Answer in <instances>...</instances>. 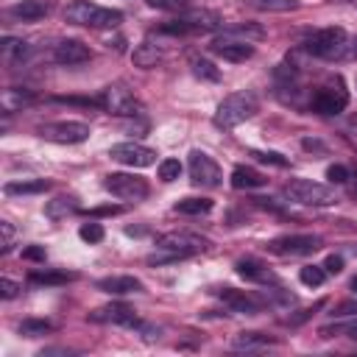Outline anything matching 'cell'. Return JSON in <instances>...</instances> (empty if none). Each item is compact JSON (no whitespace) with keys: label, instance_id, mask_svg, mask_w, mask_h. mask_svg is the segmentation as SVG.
Here are the masks:
<instances>
[{"label":"cell","instance_id":"cell-1","mask_svg":"<svg viewBox=\"0 0 357 357\" xmlns=\"http://www.w3.org/2000/svg\"><path fill=\"white\" fill-rule=\"evenodd\" d=\"M304 50L315 59H326V61H337V59H349L354 56V42L349 39V33L337 25L332 28H318V31H310L304 36Z\"/></svg>","mask_w":357,"mask_h":357},{"label":"cell","instance_id":"cell-2","mask_svg":"<svg viewBox=\"0 0 357 357\" xmlns=\"http://www.w3.org/2000/svg\"><path fill=\"white\" fill-rule=\"evenodd\" d=\"M257 112H259L257 95H251V92H231V95H226L218 103V109L212 114V123L226 131V128H237L240 123L251 120Z\"/></svg>","mask_w":357,"mask_h":357},{"label":"cell","instance_id":"cell-3","mask_svg":"<svg viewBox=\"0 0 357 357\" xmlns=\"http://www.w3.org/2000/svg\"><path fill=\"white\" fill-rule=\"evenodd\" d=\"M223 17L212 8H190L178 20L162 25V33H206V31H223Z\"/></svg>","mask_w":357,"mask_h":357},{"label":"cell","instance_id":"cell-4","mask_svg":"<svg viewBox=\"0 0 357 357\" xmlns=\"http://www.w3.org/2000/svg\"><path fill=\"white\" fill-rule=\"evenodd\" d=\"M284 195L293 204H301V206H332L337 201L332 187L318 184V181H310V178H293V181H287L284 184Z\"/></svg>","mask_w":357,"mask_h":357},{"label":"cell","instance_id":"cell-5","mask_svg":"<svg viewBox=\"0 0 357 357\" xmlns=\"http://www.w3.org/2000/svg\"><path fill=\"white\" fill-rule=\"evenodd\" d=\"M346 106H349V89H346L340 75H335L324 86H318L312 92V100H310V109L318 112V114H326V117L329 114H340Z\"/></svg>","mask_w":357,"mask_h":357},{"label":"cell","instance_id":"cell-6","mask_svg":"<svg viewBox=\"0 0 357 357\" xmlns=\"http://www.w3.org/2000/svg\"><path fill=\"white\" fill-rule=\"evenodd\" d=\"M206 248H209V240L201 237V234H195V231H165V234L156 237V251L173 254L176 259L201 254Z\"/></svg>","mask_w":357,"mask_h":357},{"label":"cell","instance_id":"cell-7","mask_svg":"<svg viewBox=\"0 0 357 357\" xmlns=\"http://www.w3.org/2000/svg\"><path fill=\"white\" fill-rule=\"evenodd\" d=\"M98 100H100L103 112L117 114V117H137V114H142V103L134 98V92L126 84H109L100 92Z\"/></svg>","mask_w":357,"mask_h":357},{"label":"cell","instance_id":"cell-8","mask_svg":"<svg viewBox=\"0 0 357 357\" xmlns=\"http://www.w3.org/2000/svg\"><path fill=\"white\" fill-rule=\"evenodd\" d=\"M103 190L120 201H142L151 192L148 181L142 176H134V173H109L103 178Z\"/></svg>","mask_w":357,"mask_h":357},{"label":"cell","instance_id":"cell-9","mask_svg":"<svg viewBox=\"0 0 357 357\" xmlns=\"http://www.w3.org/2000/svg\"><path fill=\"white\" fill-rule=\"evenodd\" d=\"M39 137L47 142H59V145H75V142L89 139V126L78 123V120L45 123V126H39Z\"/></svg>","mask_w":357,"mask_h":357},{"label":"cell","instance_id":"cell-10","mask_svg":"<svg viewBox=\"0 0 357 357\" xmlns=\"http://www.w3.org/2000/svg\"><path fill=\"white\" fill-rule=\"evenodd\" d=\"M318 248H321L318 234H284V237H273L268 243V251L279 254V257H307Z\"/></svg>","mask_w":357,"mask_h":357},{"label":"cell","instance_id":"cell-11","mask_svg":"<svg viewBox=\"0 0 357 357\" xmlns=\"http://www.w3.org/2000/svg\"><path fill=\"white\" fill-rule=\"evenodd\" d=\"M190 181L195 187H220V165L204 151H190Z\"/></svg>","mask_w":357,"mask_h":357},{"label":"cell","instance_id":"cell-12","mask_svg":"<svg viewBox=\"0 0 357 357\" xmlns=\"http://www.w3.org/2000/svg\"><path fill=\"white\" fill-rule=\"evenodd\" d=\"M109 156L126 167H151L156 165V151L139 142H117L109 148Z\"/></svg>","mask_w":357,"mask_h":357},{"label":"cell","instance_id":"cell-13","mask_svg":"<svg viewBox=\"0 0 357 357\" xmlns=\"http://www.w3.org/2000/svg\"><path fill=\"white\" fill-rule=\"evenodd\" d=\"M86 318H89L92 324H114V326H134V324H137L134 307H128V304H123V301L103 304V307L92 310Z\"/></svg>","mask_w":357,"mask_h":357},{"label":"cell","instance_id":"cell-14","mask_svg":"<svg viewBox=\"0 0 357 357\" xmlns=\"http://www.w3.org/2000/svg\"><path fill=\"white\" fill-rule=\"evenodd\" d=\"M209 50L215 56H220L223 61H245L254 56V45L251 42H240V39H231V36H218L212 39Z\"/></svg>","mask_w":357,"mask_h":357},{"label":"cell","instance_id":"cell-15","mask_svg":"<svg viewBox=\"0 0 357 357\" xmlns=\"http://www.w3.org/2000/svg\"><path fill=\"white\" fill-rule=\"evenodd\" d=\"M89 59H92V50H89V45H84L81 39H61V42L53 47V61L67 64V67L84 64V61H89Z\"/></svg>","mask_w":357,"mask_h":357},{"label":"cell","instance_id":"cell-16","mask_svg":"<svg viewBox=\"0 0 357 357\" xmlns=\"http://www.w3.org/2000/svg\"><path fill=\"white\" fill-rule=\"evenodd\" d=\"M237 276H243L245 282H251V284H279V276H276V271L273 268H268L265 262H259V259H240L237 265Z\"/></svg>","mask_w":357,"mask_h":357},{"label":"cell","instance_id":"cell-17","mask_svg":"<svg viewBox=\"0 0 357 357\" xmlns=\"http://www.w3.org/2000/svg\"><path fill=\"white\" fill-rule=\"evenodd\" d=\"M220 301L226 304V307H231L234 312H245V315H254V312H259L262 310V298H257L254 293H245V290H237V287H223L220 293Z\"/></svg>","mask_w":357,"mask_h":357},{"label":"cell","instance_id":"cell-18","mask_svg":"<svg viewBox=\"0 0 357 357\" xmlns=\"http://www.w3.org/2000/svg\"><path fill=\"white\" fill-rule=\"evenodd\" d=\"M8 14L14 20H22V22H36V20L50 14V0H17L8 8Z\"/></svg>","mask_w":357,"mask_h":357},{"label":"cell","instance_id":"cell-19","mask_svg":"<svg viewBox=\"0 0 357 357\" xmlns=\"http://www.w3.org/2000/svg\"><path fill=\"white\" fill-rule=\"evenodd\" d=\"M95 287L109 296H128V293H139L142 282L137 276H106V279H98Z\"/></svg>","mask_w":357,"mask_h":357},{"label":"cell","instance_id":"cell-20","mask_svg":"<svg viewBox=\"0 0 357 357\" xmlns=\"http://www.w3.org/2000/svg\"><path fill=\"white\" fill-rule=\"evenodd\" d=\"M265 176L254 167H245V165H237L231 170V187L234 190H254V187H265Z\"/></svg>","mask_w":357,"mask_h":357},{"label":"cell","instance_id":"cell-21","mask_svg":"<svg viewBox=\"0 0 357 357\" xmlns=\"http://www.w3.org/2000/svg\"><path fill=\"white\" fill-rule=\"evenodd\" d=\"M131 61L139 67V70H151L162 61V50L153 45V42H139L134 50H131Z\"/></svg>","mask_w":357,"mask_h":357},{"label":"cell","instance_id":"cell-22","mask_svg":"<svg viewBox=\"0 0 357 357\" xmlns=\"http://www.w3.org/2000/svg\"><path fill=\"white\" fill-rule=\"evenodd\" d=\"M73 212H78V201H75L73 195H56L53 201L45 204V215H47L50 220H61V218H67V215H73Z\"/></svg>","mask_w":357,"mask_h":357},{"label":"cell","instance_id":"cell-23","mask_svg":"<svg viewBox=\"0 0 357 357\" xmlns=\"http://www.w3.org/2000/svg\"><path fill=\"white\" fill-rule=\"evenodd\" d=\"M120 22H123V11L95 6V11H92V17H89V25H86V28H98V31H103V28H117Z\"/></svg>","mask_w":357,"mask_h":357},{"label":"cell","instance_id":"cell-24","mask_svg":"<svg viewBox=\"0 0 357 357\" xmlns=\"http://www.w3.org/2000/svg\"><path fill=\"white\" fill-rule=\"evenodd\" d=\"M271 343H276L271 335H265V332H240L234 340H231V346L237 349V351H251V349H265V346H271Z\"/></svg>","mask_w":357,"mask_h":357},{"label":"cell","instance_id":"cell-25","mask_svg":"<svg viewBox=\"0 0 357 357\" xmlns=\"http://www.w3.org/2000/svg\"><path fill=\"white\" fill-rule=\"evenodd\" d=\"M95 11V3L92 0H73L67 8H64V20L70 25H89V17Z\"/></svg>","mask_w":357,"mask_h":357},{"label":"cell","instance_id":"cell-26","mask_svg":"<svg viewBox=\"0 0 357 357\" xmlns=\"http://www.w3.org/2000/svg\"><path fill=\"white\" fill-rule=\"evenodd\" d=\"M223 36H231V39H240V42H257V39L265 36V31L254 22H237V25H226Z\"/></svg>","mask_w":357,"mask_h":357},{"label":"cell","instance_id":"cell-27","mask_svg":"<svg viewBox=\"0 0 357 357\" xmlns=\"http://www.w3.org/2000/svg\"><path fill=\"white\" fill-rule=\"evenodd\" d=\"M50 187V181L45 178H28V181H8L3 187L6 195H36V192H45Z\"/></svg>","mask_w":357,"mask_h":357},{"label":"cell","instance_id":"cell-28","mask_svg":"<svg viewBox=\"0 0 357 357\" xmlns=\"http://www.w3.org/2000/svg\"><path fill=\"white\" fill-rule=\"evenodd\" d=\"M0 53H3V61L6 64H17L28 56V42L17 39V36H6L3 45H0Z\"/></svg>","mask_w":357,"mask_h":357},{"label":"cell","instance_id":"cell-29","mask_svg":"<svg viewBox=\"0 0 357 357\" xmlns=\"http://www.w3.org/2000/svg\"><path fill=\"white\" fill-rule=\"evenodd\" d=\"M73 279H75V273H67V271H31L28 273L31 284H67Z\"/></svg>","mask_w":357,"mask_h":357},{"label":"cell","instance_id":"cell-30","mask_svg":"<svg viewBox=\"0 0 357 357\" xmlns=\"http://www.w3.org/2000/svg\"><path fill=\"white\" fill-rule=\"evenodd\" d=\"M173 212L178 215H206L212 212V201L209 198H181L173 204Z\"/></svg>","mask_w":357,"mask_h":357},{"label":"cell","instance_id":"cell-31","mask_svg":"<svg viewBox=\"0 0 357 357\" xmlns=\"http://www.w3.org/2000/svg\"><path fill=\"white\" fill-rule=\"evenodd\" d=\"M190 67H192V75H195V78H204V81H212V84L220 81V70H218L209 59H192Z\"/></svg>","mask_w":357,"mask_h":357},{"label":"cell","instance_id":"cell-32","mask_svg":"<svg viewBox=\"0 0 357 357\" xmlns=\"http://www.w3.org/2000/svg\"><path fill=\"white\" fill-rule=\"evenodd\" d=\"M28 103H33V92H28V89H6L3 92V106L8 112L11 109H22Z\"/></svg>","mask_w":357,"mask_h":357},{"label":"cell","instance_id":"cell-33","mask_svg":"<svg viewBox=\"0 0 357 357\" xmlns=\"http://www.w3.org/2000/svg\"><path fill=\"white\" fill-rule=\"evenodd\" d=\"M248 6L257 8V11H276V14H282V11L298 8V0H248Z\"/></svg>","mask_w":357,"mask_h":357},{"label":"cell","instance_id":"cell-34","mask_svg":"<svg viewBox=\"0 0 357 357\" xmlns=\"http://www.w3.org/2000/svg\"><path fill=\"white\" fill-rule=\"evenodd\" d=\"M17 332H20V335H25V337H42V335L53 332V324H50V321H36V318H28V321H22V324L17 326Z\"/></svg>","mask_w":357,"mask_h":357},{"label":"cell","instance_id":"cell-35","mask_svg":"<svg viewBox=\"0 0 357 357\" xmlns=\"http://www.w3.org/2000/svg\"><path fill=\"white\" fill-rule=\"evenodd\" d=\"M298 279H301V284H307V287H321L324 279H326V271H324V265H304V268L298 271Z\"/></svg>","mask_w":357,"mask_h":357},{"label":"cell","instance_id":"cell-36","mask_svg":"<svg viewBox=\"0 0 357 357\" xmlns=\"http://www.w3.org/2000/svg\"><path fill=\"white\" fill-rule=\"evenodd\" d=\"M181 176V162L178 159H162L159 162V178L162 181H176Z\"/></svg>","mask_w":357,"mask_h":357},{"label":"cell","instance_id":"cell-37","mask_svg":"<svg viewBox=\"0 0 357 357\" xmlns=\"http://www.w3.org/2000/svg\"><path fill=\"white\" fill-rule=\"evenodd\" d=\"M251 156L257 159V162H262V165H276V167H287L290 162L282 156V153H276V151H251Z\"/></svg>","mask_w":357,"mask_h":357},{"label":"cell","instance_id":"cell-38","mask_svg":"<svg viewBox=\"0 0 357 357\" xmlns=\"http://www.w3.org/2000/svg\"><path fill=\"white\" fill-rule=\"evenodd\" d=\"M78 237H81L84 243H100V240H103V226H100V223H84V226L78 229Z\"/></svg>","mask_w":357,"mask_h":357},{"label":"cell","instance_id":"cell-39","mask_svg":"<svg viewBox=\"0 0 357 357\" xmlns=\"http://www.w3.org/2000/svg\"><path fill=\"white\" fill-rule=\"evenodd\" d=\"M326 178H329L332 184H346L349 167H346V165H329V167H326Z\"/></svg>","mask_w":357,"mask_h":357},{"label":"cell","instance_id":"cell-40","mask_svg":"<svg viewBox=\"0 0 357 357\" xmlns=\"http://www.w3.org/2000/svg\"><path fill=\"white\" fill-rule=\"evenodd\" d=\"M0 231H3V243H0V251L8 254L11 245H14V226L8 220H0Z\"/></svg>","mask_w":357,"mask_h":357},{"label":"cell","instance_id":"cell-41","mask_svg":"<svg viewBox=\"0 0 357 357\" xmlns=\"http://www.w3.org/2000/svg\"><path fill=\"white\" fill-rule=\"evenodd\" d=\"M332 315H335V318H349V315H357V301H343V304H337V307L332 310Z\"/></svg>","mask_w":357,"mask_h":357},{"label":"cell","instance_id":"cell-42","mask_svg":"<svg viewBox=\"0 0 357 357\" xmlns=\"http://www.w3.org/2000/svg\"><path fill=\"white\" fill-rule=\"evenodd\" d=\"M324 271H326V273H340V271H343V257L329 254V257L324 259Z\"/></svg>","mask_w":357,"mask_h":357},{"label":"cell","instance_id":"cell-43","mask_svg":"<svg viewBox=\"0 0 357 357\" xmlns=\"http://www.w3.org/2000/svg\"><path fill=\"white\" fill-rule=\"evenodd\" d=\"M20 290H22V287H20L14 279H3V282H0V296H3V298H14Z\"/></svg>","mask_w":357,"mask_h":357},{"label":"cell","instance_id":"cell-44","mask_svg":"<svg viewBox=\"0 0 357 357\" xmlns=\"http://www.w3.org/2000/svg\"><path fill=\"white\" fill-rule=\"evenodd\" d=\"M22 257H25V259L45 262V248H42V245H28V248H22Z\"/></svg>","mask_w":357,"mask_h":357},{"label":"cell","instance_id":"cell-45","mask_svg":"<svg viewBox=\"0 0 357 357\" xmlns=\"http://www.w3.org/2000/svg\"><path fill=\"white\" fill-rule=\"evenodd\" d=\"M123 209L120 206H98V209H89V215H120Z\"/></svg>","mask_w":357,"mask_h":357},{"label":"cell","instance_id":"cell-46","mask_svg":"<svg viewBox=\"0 0 357 357\" xmlns=\"http://www.w3.org/2000/svg\"><path fill=\"white\" fill-rule=\"evenodd\" d=\"M346 187H349V195H351V198H357V176H351V173H349Z\"/></svg>","mask_w":357,"mask_h":357},{"label":"cell","instance_id":"cell-47","mask_svg":"<svg viewBox=\"0 0 357 357\" xmlns=\"http://www.w3.org/2000/svg\"><path fill=\"white\" fill-rule=\"evenodd\" d=\"M349 131H351V134H357V112L349 117Z\"/></svg>","mask_w":357,"mask_h":357},{"label":"cell","instance_id":"cell-48","mask_svg":"<svg viewBox=\"0 0 357 357\" xmlns=\"http://www.w3.org/2000/svg\"><path fill=\"white\" fill-rule=\"evenodd\" d=\"M346 335H349V337L357 343V326H349V332H346Z\"/></svg>","mask_w":357,"mask_h":357},{"label":"cell","instance_id":"cell-49","mask_svg":"<svg viewBox=\"0 0 357 357\" xmlns=\"http://www.w3.org/2000/svg\"><path fill=\"white\" fill-rule=\"evenodd\" d=\"M170 3H173V6H176V8H181V6H184V3H187V0H170Z\"/></svg>","mask_w":357,"mask_h":357},{"label":"cell","instance_id":"cell-50","mask_svg":"<svg viewBox=\"0 0 357 357\" xmlns=\"http://www.w3.org/2000/svg\"><path fill=\"white\" fill-rule=\"evenodd\" d=\"M351 290H354V293H357V276H354V279H351Z\"/></svg>","mask_w":357,"mask_h":357}]
</instances>
